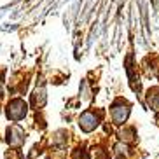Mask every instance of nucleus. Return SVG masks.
<instances>
[{"label": "nucleus", "mask_w": 159, "mask_h": 159, "mask_svg": "<svg viewBox=\"0 0 159 159\" xmlns=\"http://www.w3.org/2000/svg\"><path fill=\"white\" fill-rule=\"evenodd\" d=\"M5 112H7V117H9L11 121H21V119L26 116V112H28V105H26L25 100L14 98L7 103Z\"/></svg>", "instance_id": "f257e3e1"}, {"label": "nucleus", "mask_w": 159, "mask_h": 159, "mask_svg": "<svg viewBox=\"0 0 159 159\" xmlns=\"http://www.w3.org/2000/svg\"><path fill=\"white\" fill-rule=\"evenodd\" d=\"M128 117H129V103L119 100V102H116L110 107V119H112L114 124L121 126V124L126 122Z\"/></svg>", "instance_id": "f03ea898"}, {"label": "nucleus", "mask_w": 159, "mask_h": 159, "mask_svg": "<svg viewBox=\"0 0 159 159\" xmlns=\"http://www.w3.org/2000/svg\"><path fill=\"white\" fill-rule=\"evenodd\" d=\"M100 124V114L94 112V110H86V112L80 114L79 117V126L84 133H91L98 128Z\"/></svg>", "instance_id": "7ed1b4c3"}, {"label": "nucleus", "mask_w": 159, "mask_h": 159, "mask_svg": "<svg viewBox=\"0 0 159 159\" xmlns=\"http://www.w3.org/2000/svg\"><path fill=\"white\" fill-rule=\"evenodd\" d=\"M7 142H9V145H12V147H19V145L25 142V131L21 129L18 124L11 126L9 129H7Z\"/></svg>", "instance_id": "20e7f679"}, {"label": "nucleus", "mask_w": 159, "mask_h": 159, "mask_svg": "<svg viewBox=\"0 0 159 159\" xmlns=\"http://www.w3.org/2000/svg\"><path fill=\"white\" fill-rule=\"evenodd\" d=\"M147 103L154 112H159V88H150L147 91Z\"/></svg>", "instance_id": "39448f33"}, {"label": "nucleus", "mask_w": 159, "mask_h": 159, "mask_svg": "<svg viewBox=\"0 0 159 159\" xmlns=\"http://www.w3.org/2000/svg\"><path fill=\"white\" fill-rule=\"evenodd\" d=\"M135 128H131V126H124L122 129H119V138H121L122 143H128V142H133L135 140Z\"/></svg>", "instance_id": "423d86ee"}, {"label": "nucleus", "mask_w": 159, "mask_h": 159, "mask_svg": "<svg viewBox=\"0 0 159 159\" xmlns=\"http://www.w3.org/2000/svg\"><path fill=\"white\" fill-rule=\"evenodd\" d=\"M33 102L37 107H44V103H46V89L40 86V88L35 89V93H33Z\"/></svg>", "instance_id": "0eeeda50"}, {"label": "nucleus", "mask_w": 159, "mask_h": 159, "mask_svg": "<svg viewBox=\"0 0 159 159\" xmlns=\"http://www.w3.org/2000/svg\"><path fill=\"white\" fill-rule=\"evenodd\" d=\"M114 150H116V159H128V156H129L128 147L124 143H117L114 147Z\"/></svg>", "instance_id": "6e6552de"}, {"label": "nucleus", "mask_w": 159, "mask_h": 159, "mask_svg": "<svg viewBox=\"0 0 159 159\" xmlns=\"http://www.w3.org/2000/svg\"><path fill=\"white\" fill-rule=\"evenodd\" d=\"M72 159H88V152H86L84 149H75Z\"/></svg>", "instance_id": "1a4fd4ad"}]
</instances>
